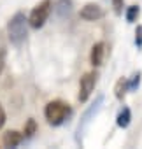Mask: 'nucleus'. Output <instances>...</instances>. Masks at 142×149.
I'll return each instance as SVG.
<instances>
[{"mask_svg": "<svg viewBox=\"0 0 142 149\" xmlns=\"http://www.w3.org/2000/svg\"><path fill=\"white\" fill-rule=\"evenodd\" d=\"M26 25H30V23H28V19L25 18V14H21V13L14 14V16L11 18L9 25H7V32H9V40H11L14 46H21V44L25 42V39H26V35H28Z\"/></svg>", "mask_w": 142, "mask_h": 149, "instance_id": "f257e3e1", "label": "nucleus"}, {"mask_svg": "<svg viewBox=\"0 0 142 149\" xmlns=\"http://www.w3.org/2000/svg\"><path fill=\"white\" fill-rule=\"evenodd\" d=\"M68 114H70V105L63 100H51L44 109V116H46L47 123L53 126L61 125Z\"/></svg>", "mask_w": 142, "mask_h": 149, "instance_id": "f03ea898", "label": "nucleus"}, {"mask_svg": "<svg viewBox=\"0 0 142 149\" xmlns=\"http://www.w3.org/2000/svg\"><path fill=\"white\" fill-rule=\"evenodd\" d=\"M51 9H53L51 0H42V2H39V4L32 9V13H30V16H28L30 26H32V28H42L44 23L47 21L49 14H51Z\"/></svg>", "mask_w": 142, "mask_h": 149, "instance_id": "7ed1b4c3", "label": "nucleus"}, {"mask_svg": "<svg viewBox=\"0 0 142 149\" xmlns=\"http://www.w3.org/2000/svg\"><path fill=\"white\" fill-rule=\"evenodd\" d=\"M97 77H98L97 72H86L84 76L81 77V83H79V97H77L81 102H86L90 98V95L93 93L95 84H97Z\"/></svg>", "mask_w": 142, "mask_h": 149, "instance_id": "20e7f679", "label": "nucleus"}, {"mask_svg": "<svg viewBox=\"0 0 142 149\" xmlns=\"http://www.w3.org/2000/svg\"><path fill=\"white\" fill-rule=\"evenodd\" d=\"M79 16H81L83 19H86V21H97V19L104 18V9H102L98 4L90 2V4H86V6L81 9Z\"/></svg>", "mask_w": 142, "mask_h": 149, "instance_id": "39448f33", "label": "nucleus"}, {"mask_svg": "<svg viewBox=\"0 0 142 149\" xmlns=\"http://www.w3.org/2000/svg\"><path fill=\"white\" fill-rule=\"evenodd\" d=\"M105 54H107V46L105 42H97L93 47H91V54H90V61L93 67H100L105 60Z\"/></svg>", "mask_w": 142, "mask_h": 149, "instance_id": "423d86ee", "label": "nucleus"}, {"mask_svg": "<svg viewBox=\"0 0 142 149\" xmlns=\"http://www.w3.org/2000/svg\"><path fill=\"white\" fill-rule=\"evenodd\" d=\"M21 140H23V133H19V132H16V130H9V132H6L4 137H2V144H4L6 147H16V146L21 144Z\"/></svg>", "mask_w": 142, "mask_h": 149, "instance_id": "0eeeda50", "label": "nucleus"}, {"mask_svg": "<svg viewBox=\"0 0 142 149\" xmlns=\"http://www.w3.org/2000/svg\"><path fill=\"white\" fill-rule=\"evenodd\" d=\"M130 121H132V111H130V107H123L116 118V123L119 128H126L130 125Z\"/></svg>", "mask_w": 142, "mask_h": 149, "instance_id": "6e6552de", "label": "nucleus"}, {"mask_svg": "<svg viewBox=\"0 0 142 149\" xmlns=\"http://www.w3.org/2000/svg\"><path fill=\"white\" fill-rule=\"evenodd\" d=\"M126 91H130L128 81H126L125 77L118 79V83H116V86H114V95H116V98H118V100H123L125 95H126Z\"/></svg>", "mask_w": 142, "mask_h": 149, "instance_id": "1a4fd4ad", "label": "nucleus"}, {"mask_svg": "<svg viewBox=\"0 0 142 149\" xmlns=\"http://www.w3.org/2000/svg\"><path fill=\"white\" fill-rule=\"evenodd\" d=\"M139 14H140V9H139V6H130L128 9H126V21L128 23H135L137 21V18H139Z\"/></svg>", "mask_w": 142, "mask_h": 149, "instance_id": "9d476101", "label": "nucleus"}, {"mask_svg": "<svg viewBox=\"0 0 142 149\" xmlns=\"http://www.w3.org/2000/svg\"><path fill=\"white\" fill-rule=\"evenodd\" d=\"M140 76H142V72H140V70H137L133 76H132V79L128 81V88H130V91H133V90L139 88V84H140Z\"/></svg>", "mask_w": 142, "mask_h": 149, "instance_id": "9b49d317", "label": "nucleus"}, {"mask_svg": "<svg viewBox=\"0 0 142 149\" xmlns=\"http://www.w3.org/2000/svg\"><path fill=\"white\" fill-rule=\"evenodd\" d=\"M56 11H58L60 16H65V11L70 13V0H60V4H58Z\"/></svg>", "mask_w": 142, "mask_h": 149, "instance_id": "f8f14e48", "label": "nucleus"}, {"mask_svg": "<svg viewBox=\"0 0 142 149\" xmlns=\"http://www.w3.org/2000/svg\"><path fill=\"white\" fill-rule=\"evenodd\" d=\"M35 130H37L35 119H28V123H26V126H25V135H26V137H32V135L35 133Z\"/></svg>", "mask_w": 142, "mask_h": 149, "instance_id": "ddd939ff", "label": "nucleus"}, {"mask_svg": "<svg viewBox=\"0 0 142 149\" xmlns=\"http://www.w3.org/2000/svg\"><path fill=\"white\" fill-rule=\"evenodd\" d=\"M135 44H137V47H142V25H137V30H135Z\"/></svg>", "mask_w": 142, "mask_h": 149, "instance_id": "4468645a", "label": "nucleus"}, {"mask_svg": "<svg viewBox=\"0 0 142 149\" xmlns=\"http://www.w3.org/2000/svg\"><path fill=\"white\" fill-rule=\"evenodd\" d=\"M123 4H125V0H112V7H114V13L116 14H121L123 13Z\"/></svg>", "mask_w": 142, "mask_h": 149, "instance_id": "2eb2a0df", "label": "nucleus"}, {"mask_svg": "<svg viewBox=\"0 0 142 149\" xmlns=\"http://www.w3.org/2000/svg\"><path fill=\"white\" fill-rule=\"evenodd\" d=\"M4 67H6V53H4L2 49H0V74H2Z\"/></svg>", "mask_w": 142, "mask_h": 149, "instance_id": "dca6fc26", "label": "nucleus"}, {"mask_svg": "<svg viewBox=\"0 0 142 149\" xmlns=\"http://www.w3.org/2000/svg\"><path fill=\"white\" fill-rule=\"evenodd\" d=\"M6 125V111H4V107L0 105V128H2Z\"/></svg>", "mask_w": 142, "mask_h": 149, "instance_id": "f3484780", "label": "nucleus"}]
</instances>
